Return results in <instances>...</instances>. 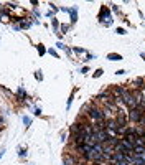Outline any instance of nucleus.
Returning a JSON list of instances; mask_svg holds the SVG:
<instances>
[{
  "mask_svg": "<svg viewBox=\"0 0 145 165\" xmlns=\"http://www.w3.org/2000/svg\"><path fill=\"white\" fill-rule=\"evenodd\" d=\"M124 159H125V154H124V152H115L112 157H110V163L114 165L115 162H119V160H124Z\"/></svg>",
  "mask_w": 145,
  "mask_h": 165,
  "instance_id": "6",
  "label": "nucleus"
},
{
  "mask_svg": "<svg viewBox=\"0 0 145 165\" xmlns=\"http://www.w3.org/2000/svg\"><path fill=\"white\" fill-rule=\"evenodd\" d=\"M115 122H117V125H120V127H125V124H127V117H125V114H124L122 111H117Z\"/></svg>",
  "mask_w": 145,
  "mask_h": 165,
  "instance_id": "5",
  "label": "nucleus"
},
{
  "mask_svg": "<svg viewBox=\"0 0 145 165\" xmlns=\"http://www.w3.org/2000/svg\"><path fill=\"white\" fill-rule=\"evenodd\" d=\"M48 53H50L51 56H54V58H58V53H56L54 50H48Z\"/></svg>",
  "mask_w": 145,
  "mask_h": 165,
  "instance_id": "19",
  "label": "nucleus"
},
{
  "mask_svg": "<svg viewBox=\"0 0 145 165\" xmlns=\"http://www.w3.org/2000/svg\"><path fill=\"white\" fill-rule=\"evenodd\" d=\"M142 137H145V129H143V134H142Z\"/></svg>",
  "mask_w": 145,
  "mask_h": 165,
  "instance_id": "27",
  "label": "nucleus"
},
{
  "mask_svg": "<svg viewBox=\"0 0 145 165\" xmlns=\"http://www.w3.org/2000/svg\"><path fill=\"white\" fill-rule=\"evenodd\" d=\"M36 46H38V53L43 56L45 55V46H43V45H36Z\"/></svg>",
  "mask_w": 145,
  "mask_h": 165,
  "instance_id": "16",
  "label": "nucleus"
},
{
  "mask_svg": "<svg viewBox=\"0 0 145 165\" xmlns=\"http://www.w3.org/2000/svg\"><path fill=\"white\" fill-rule=\"evenodd\" d=\"M134 154H135V155H142V154H145V147L135 145V147H134Z\"/></svg>",
  "mask_w": 145,
  "mask_h": 165,
  "instance_id": "11",
  "label": "nucleus"
},
{
  "mask_svg": "<svg viewBox=\"0 0 145 165\" xmlns=\"http://www.w3.org/2000/svg\"><path fill=\"white\" fill-rule=\"evenodd\" d=\"M107 59H110V61H120L122 56L117 55V53H110V55H107Z\"/></svg>",
  "mask_w": 145,
  "mask_h": 165,
  "instance_id": "10",
  "label": "nucleus"
},
{
  "mask_svg": "<svg viewBox=\"0 0 145 165\" xmlns=\"http://www.w3.org/2000/svg\"><path fill=\"white\" fill-rule=\"evenodd\" d=\"M88 71H89V68H88V66H86V68H82V69H81V73H84V74H86V73H88Z\"/></svg>",
  "mask_w": 145,
  "mask_h": 165,
  "instance_id": "24",
  "label": "nucleus"
},
{
  "mask_svg": "<svg viewBox=\"0 0 145 165\" xmlns=\"http://www.w3.org/2000/svg\"><path fill=\"white\" fill-rule=\"evenodd\" d=\"M88 116L91 121H94V122H99V121H106L104 119V112H102L101 107H97L96 104H91V107H89V111H88Z\"/></svg>",
  "mask_w": 145,
  "mask_h": 165,
  "instance_id": "1",
  "label": "nucleus"
},
{
  "mask_svg": "<svg viewBox=\"0 0 145 165\" xmlns=\"http://www.w3.org/2000/svg\"><path fill=\"white\" fill-rule=\"evenodd\" d=\"M134 83H135V84H137V87H143V86H142V84H143V79H142V78H139V79H135V81H134Z\"/></svg>",
  "mask_w": 145,
  "mask_h": 165,
  "instance_id": "15",
  "label": "nucleus"
},
{
  "mask_svg": "<svg viewBox=\"0 0 145 165\" xmlns=\"http://www.w3.org/2000/svg\"><path fill=\"white\" fill-rule=\"evenodd\" d=\"M142 56H143V58H145V53H142Z\"/></svg>",
  "mask_w": 145,
  "mask_h": 165,
  "instance_id": "28",
  "label": "nucleus"
},
{
  "mask_svg": "<svg viewBox=\"0 0 145 165\" xmlns=\"http://www.w3.org/2000/svg\"><path fill=\"white\" fill-rule=\"evenodd\" d=\"M64 10H66V8H64ZM66 12H69V13H71L72 22H76V20H78V15H76V13H78V10H76V8H72V10H66Z\"/></svg>",
  "mask_w": 145,
  "mask_h": 165,
  "instance_id": "12",
  "label": "nucleus"
},
{
  "mask_svg": "<svg viewBox=\"0 0 145 165\" xmlns=\"http://www.w3.org/2000/svg\"><path fill=\"white\" fill-rule=\"evenodd\" d=\"M125 86H114L112 89H110V94H112L114 97H115V99H120V97H122V94L125 93Z\"/></svg>",
  "mask_w": 145,
  "mask_h": 165,
  "instance_id": "4",
  "label": "nucleus"
},
{
  "mask_svg": "<svg viewBox=\"0 0 145 165\" xmlns=\"http://www.w3.org/2000/svg\"><path fill=\"white\" fill-rule=\"evenodd\" d=\"M106 125H107V129H110V131H114L115 132L117 131V122H115V119H109V121H106Z\"/></svg>",
  "mask_w": 145,
  "mask_h": 165,
  "instance_id": "7",
  "label": "nucleus"
},
{
  "mask_svg": "<svg viewBox=\"0 0 145 165\" xmlns=\"http://www.w3.org/2000/svg\"><path fill=\"white\" fill-rule=\"evenodd\" d=\"M23 122H25L26 125H30V124H32V119H30V117H26V116H25V117H23Z\"/></svg>",
  "mask_w": 145,
  "mask_h": 165,
  "instance_id": "17",
  "label": "nucleus"
},
{
  "mask_svg": "<svg viewBox=\"0 0 145 165\" xmlns=\"http://www.w3.org/2000/svg\"><path fill=\"white\" fill-rule=\"evenodd\" d=\"M117 33H119V35H124V33H125V30H124V28H117Z\"/></svg>",
  "mask_w": 145,
  "mask_h": 165,
  "instance_id": "23",
  "label": "nucleus"
},
{
  "mask_svg": "<svg viewBox=\"0 0 145 165\" xmlns=\"http://www.w3.org/2000/svg\"><path fill=\"white\" fill-rule=\"evenodd\" d=\"M139 124H140V125H142V127L145 129V116H143L142 119H140V122H139Z\"/></svg>",
  "mask_w": 145,
  "mask_h": 165,
  "instance_id": "22",
  "label": "nucleus"
},
{
  "mask_svg": "<svg viewBox=\"0 0 145 165\" xmlns=\"http://www.w3.org/2000/svg\"><path fill=\"white\" fill-rule=\"evenodd\" d=\"M109 13H110V10L107 8V7H102V10H101V15H99V20H104V18H107V17H109Z\"/></svg>",
  "mask_w": 145,
  "mask_h": 165,
  "instance_id": "8",
  "label": "nucleus"
},
{
  "mask_svg": "<svg viewBox=\"0 0 145 165\" xmlns=\"http://www.w3.org/2000/svg\"><path fill=\"white\" fill-rule=\"evenodd\" d=\"M36 79H38V81H41V79H43V76H41V71H36Z\"/></svg>",
  "mask_w": 145,
  "mask_h": 165,
  "instance_id": "21",
  "label": "nucleus"
},
{
  "mask_svg": "<svg viewBox=\"0 0 145 165\" xmlns=\"http://www.w3.org/2000/svg\"><path fill=\"white\" fill-rule=\"evenodd\" d=\"M114 165H132V163H129V160H127V157L124 160H119V162H115Z\"/></svg>",
  "mask_w": 145,
  "mask_h": 165,
  "instance_id": "14",
  "label": "nucleus"
},
{
  "mask_svg": "<svg viewBox=\"0 0 145 165\" xmlns=\"http://www.w3.org/2000/svg\"><path fill=\"white\" fill-rule=\"evenodd\" d=\"M25 154H26L25 149H20V150H18V155H20V157H25Z\"/></svg>",
  "mask_w": 145,
  "mask_h": 165,
  "instance_id": "20",
  "label": "nucleus"
},
{
  "mask_svg": "<svg viewBox=\"0 0 145 165\" xmlns=\"http://www.w3.org/2000/svg\"><path fill=\"white\" fill-rule=\"evenodd\" d=\"M120 103L122 104H125L129 109H137V101H135V97H134V94L130 93L129 89L125 91V93L122 94V97H120Z\"/></svg>",
  "mask_w": 145,
  "mask_h": 165,
  "instance_id": "2",
  "label": "nucleus"
},
{
  "mask_svg": "<svg viewBox=\"0 0 145 165\" xmlns=\"http://www.w3.org/2000/svg\"><path fill=\"white\" fill-rule=\"evenodd\" d=\"M124 73H125L124 69H119V71H115V74H119V76H120V74H124Z\"/></svg>",
  "mask_w": 145,
  "mask_h": 165,
  "instance_id": "25",
  "label": "nucleus"
},
{
  "mask_svg": "<svg viewBox=\"0 0 145 165\" xmlns=\"http://www.w3.org/2000/svg\"><path fill=\"white\" fill-rule=\"evenodd\" d=\"M3 154H5V149H2V150H0V159H2V155H3Z\"/></svg>",
  "mask_w": 145,
  "mask_h": 165,
  "instance_id": "26",
  "label": "nucleus"
},
{
  "mask_svg": "<svg viewBox=\"0 0 145 165\" xmlns=\"http://www.w3.org/2000/svg\"><path fill=\"white\" fill-rule=\"evenodd\" d=\"M92 150L97 152V154H102L104 152V144H94V145H92Z\"/></svg>",
  "mask_w": 145,
  "mask_h": 165,
  "instance_id": "9",
  "label": "nucleus"
},
{
  "mask_svg": "<svg viewBox=\"0 0 145 165\" xmlns=\"http://www.w3.org/2000/svg\"><path fill=\"white\" fill-rule=\"evenodd\" d=\"M143 116H145V112L139 111V109H130V112H129V119L132 122H140V119H142Z\"/></svg>",
  "mask_w": 145,
  "mask_h": 165,
  "instance_id": "3",
  "label": "nucleus"
},
{
  "mask_svg": "<svg viewBox=\"0 0 145 165\" xmlns=\"http://www.w3.org/2000/svg\"><path fill=\"white\" fill-rule=\"evenodd\" d=\"M101 74H102V69H101V68H99V69H97V71H96V73H94V78H99V76H101Z\"/></svg>",
  "mask_w": 145,
  "mask_h": 165,
  "instance_id": "18",
  "label": "nucleus"
},
{
  "mask_svg": "<svg viewBox=\"0 0 145 165\" xmlns=\"http://www.w3.org/2000/svg\"><path fill=\"white\" fill-rule=\"evenodd\" d=\"M25 96H26V94H25V89H23V87H18V97H20V99H25Z\"/></svg>",
  "mask_w": 145,
  "mask_h": 165,
  "instance_id": "13",
  "label": "nucleus"
}]
</instances>
